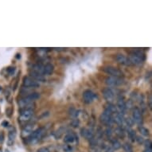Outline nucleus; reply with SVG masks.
<instances>
[{"label": "nucleus", "mask_w": 152, "mask_h": 152, "mask_svg": "<svg viewBox=\"0 0 152 152\" xmlns=\"http://www.w3.org/2000/svg\"><path fill=\"white\" fill-rule=\"evenodd\" d=\"M3 127H7L8 125V122H7V121H4V122L3 123Z\"/></svg>", "instance_id": "39"}, {"label": "nucleus", "mask_w": 152, "mask_h": 152, "mask_svg": "<svg viewBox=\"0 0 152 152\" xmlns=\"http://www.w3.org/2000/svg\"><path fill=\"white\" fill-rule=\"evenodd\" d=\"M104 110H107L108 112H110L112 113V115L113 114H115V112H117V109H116V107H115V105H113L112 103H108L106 104L105 106V109Z\"/></svg>", "instance_id": "20"}, {"label": "nucleus", "mask_w": 152, "mask_h": 152, "mask_svg": "<svg viewBox=\"0 0 152 152\" xmlns=\"http://www.w3.org/2000/svg\"><path fill=\"white\" fill-rule=\"evenodd\" d=\"M23 85L26 88H37L40 86L39 83L30 77H25L23 78Z\"/></svg>", "instance_id": "8"}, {"label": "nucleus", "mask_w": 152, "mask_h": 152, "mask_svg": "<svg viewBox=\"0 0 152 152\" xmlns=\"http://www.w3.org/2000/svg\"><path fill=\"white\" fill-rule=\"evenodd\" d=\"M143 152H152V149H145Z\"/></svg>", "instance_id": "40"}, {"label": "nucleus", "mask_w": 152, "mask_h": 152, "mask_svg": "<svg viewBox=\"0 0 152 152\" xmlns=\"http://www.w3.org/2000/svg\"><path fill=\"white\" fill-rule=\"evenodd\" d=\"M104 71L106 73L111 75V77H121L123 76V72L118 68L114 66H106L104 68Z\"/></svg>", "instance_id": "5"}, {"label": "nucleus", "mask_w": 152, "mask_h": 152, "mask_svg": "<svg viewBox=\"0 0 152 152\" xmlns=\"http://www.w3.org/2000/svg\"><path fill=\"white\" fill-rule=\"evenodd\" d=\"M63 148L65 152H72V147L70 145H65Z\"/></svg>", "instance_id": "33"}, {"label": "nucleus", "mask_w": 152, "mask_h": 152, "mask_svg": "<svg viewBox=\"0 0 152 152\" xmlns=\"http://www.w3.org/2000/svg\"><path fill=\"white\" fill-rule=\"evenodd\" d=\"M100 120L103 124L108 126V127L112 126V124L114 123L113 122V118H112V114L107 110H104V112L100 115Z\"/></svg>", "instance_id": "3"}, {"label": "nucleus", "mask_w": 152, "mask_h": 152, "mask_svg": "<svg viewBox=\"0 0 152 152\" xmlns=\"http://www.w3.org/2000/svg\"><path fill=\"white\" fill-rule=\"evenodd\" d=\"M139 131H140V134L141 135H142L143 136H148L149 135V131H148V129H147L146 127H139Z\"/></svg>", "instance_id": "27"}, {"label": "nucleus", "mask_w": 152, "mask_h": 152, "mask_svg": "<svg viewBox=\"0 0 152 152\" xmlns=\"http://www.w3.org/2000/svg\"><path fill=\"white\" fill-rule=\"evenodd\" d=\"M128 58H129V60L130 61H131V63H132V65H142V62L144 61L142 58H140V56H138V55L134 52L130 55V57Z\"/></svg>", "instance_id": "11"}, {"label": "nucleus", "mask_w": 152, "mask_h": 152, "mask_svg": "<svg viewBox=\"0 0 152 152\" xmlns=\"http://www.w3.org/2000/svg\"><path fill=\"white\" fill-rule=\"evenodd\" d=\"M121 147H122V145H121V143H120L119 140H115V139L112 140V147L114 151L115 150H119Z\"/></svg>", "instance_id": "25"}, {"label": "nucleus", "mask_w": 152, "mask_h": 152, "mask_svg": "<svg viewBox=\"0 0 152 152\" xmlns=\"http://www.w3.org/2000/svg\"><path fill=\"white\" fill-rule=\"evenodd\" d=\"M75 135L72 134V133H68L67 135L65 136V139H64V141H65L66 143H72L75 141Z\"/></svg>", "instance_id": "21"}, {"label": "nucleus", "mask_w": 152, "mask_h": 152, "mask_svg": "<svg viewBox=\"0 0 152 152\" xmlns=\"http://www.w3.org/2000/svg\"><path fill=\"white\" fill-rule=\"evenodd\" d=\"M34 124H27L24 126L22 131V137L28 138L30 135V134L34 131Z\"/></svg>", "instance_id": "9"}, {"label": "nucleus", "mask_w": 152, "mask_h": 152, "mask_svg": "<svg viewBox=\"0 0 152 152\" xmlns=\"http://www.w3.org/2000/svg\"><path fill=\"white\" fill-rule=\"evenodd\" d=\"M105 152H114V150L112 149V147H107L106 148V151Z\"/></svg>", "instance_id": "38"}, {"label": "nucleus", "mask_w": 152, "mask_h": 152, "mask_svg": "<svg viewBox=\"0 0 152 152\" xmlns=\"http://www.w3.org/2000/svg\"><path fill=\"white\" fill-rule=\"evenodd\" d=\"M96 95L91 90H85L83 93V100L86 104H91L94 100Z\"/></svg>", "instance_id": "10"}, {"label": "nucleus", "mask_w": 152, "mask_h": 152, "mask_svg": "<svg viewBox=\"0 0 152 152\" xmlns=\"http://www.w3.org/2000/svg\"><path fill=\"white\" fill-rule=\"evenodd\" d=\"M81 135L83 137L86 138L87 140H91L94 137V132L92 128H82L80 131Z\"/></svg>", "instance_id": "14"}, {"label": "nucleus", "mask_w": 152, "mask_h": 152, "mask_svg": "<svg viewBox=\"0 0 152 152\" xmlns=\"http://www.w3.org/2000/svg\"><path fill=\"white\" fill-rule=\"evenodd\" d=\"M30 77L31 78H33L34 80H35L36 81H45V79L44 77V76L42 74H39L36 72H34V71H30Z\"/></svg>", "instance_id": "16"}, {"label": "nucleus", "mask_w": 152, "mask_h": 152, "mask_svg": "<svg viewBox=\"0 0 152 152\" xmlns=\"http://www.w3.org/2000/svg\"><path fill=\"white\" fill-rule=\"evenodd\" d=\"M135 141L139 143V144H142V143H144V140H143V138L142 136H140V135H136V137H135Z\"/></svg>", "instance_id": "30"}, {"label": "nucleus", "mask_w": 152, "mask_h": 152, "mask_svg": "<svg viewBox=\"0 0 152 152\" xmlns=\"http://www.w3.org/2000/svg\"><path fill=\"white\" fill-rule=\"evenodd\" d=\"M43 68H44V65H42V64H35L32 66V71L43 75Z\"/></svg>", "instance_id": "19"}, {"label": "nucleus", "mask_w": 152, "mask_h": 152, "mask_svg": "<svg viewBox=\"0 0 152 152\" xmlns=\"http://www.w3.org/2000/svg\"><path fill=\"white\" fill-rule=\"evenodd\" d=\"M123 148L125 152H133V147L129 142H125L124 144L123 145Z\"/></svg>", "instance_id": "26"}, {"label": "nucleus", "mask_w": 152, "mask_h": 152, "mask_svg": "<svg viewBox=\"0 0 152 152\" xmlns=\"http://www.w3.org/2000/svg\"><path fill=\"white\" fill-rule=\"evenodd\" d=\"M124 80L121 77H107L105 79V84L109 87H115L122 85Z\"/></svg>", "instance_id": "4"}, {"label": "nucleus", "mask_w": 152, "mask_h": 152, "mask_svg": "<svg viewBox=\"0 0 152 152\" xmlns=\"http://www.w3.org/2000/svg\"><path fill=\"white\" fill-rule=\"evenodd\" d=\"M71 124H72V125L74 127H78V125H79V120H77V119H75V120H72V123H71Z\"/></svg>", "instance_id": "34"}, {"label": "nucleus", "mask_w": 152, "mask_h": 152, "mask_svg": "<svg viewBox=\"0 0 152 152\" xmlns=\"http://www.w3.org/2000/svg\"><path fill=\"white\" fill-rule=\"evenodd\" d=\"M37 152H50L46 147H41L40 149H38Z\"/></svg>", "instance_id": "35"}, {"label": "nucleus", "mask_w": 152, "mask_h": 152, "mask_svg": "<svg viewBox=\"0 0 152 152\" xmlns=\"http://www.w3.org/2000/svg\"><path fill=\"white\" fill-rule=\"evenodd\" d=\"M144 144H145V149H152V144L151 140H147L146 141H144Z\"/></svg>", "instance_id": "29"}, {"label": "nucleus", "mask_w": 152, "mask_h": 152, "mask_svg": "<svg viewBox=\"0 0 152 152\" xmlns=\"http://www.w3.org/2000/svg\"><path fill=\"white\" fill-rule=\"evenodd\" d=\"M53 69H54L53 65L52 64H50V63H48V64L44 65V68H43V75L52 74L53 72Z\"/></svg>", "instance_id": "17"}, {"label": "nucleus", "mask_w": 152, "mask_h": 152, "mask_svg": "<svg viewBox=\"0 0 152 152\" xmlns=\"http://www.w3.org/2000/svg\"><path fill=\"white\" fill-rule=\"evenodd\" d=\"M15 68H8V72L10 75H13L15 73Z\"/></svg>", "instance_id": "37"}, {"label": "nucleus", "mask_w": 152, "mask_h": 152, "mask_svg": "<svg viewBox=\"0 0 152 152\" xmlns=\"http://www.w3.org/2000/svg\"><path fill=\"white\" fill-rule=\"evenodd\" d=\"M112 134H113V131H112V127H107L104 132V135H106V137H107V139H111L112 136Z\"/></svg>", "instance_id": "28"}, {"label": "nucleus", "mask_w": 152, "mask_h": 152, "mask_svg": "<svg viewBox=\"0 0 152 152\" xmlns=\"http://www.w3.org/2000/svg\"><path fill=\"white\" fill-rule=\"evenodd\" d=\"M61 130H62V128H61V129H59L58 131H57V132H55L54 133V136L56 139H59V138L62 135L63 132L61 131Z\"/></svg>", "instance_id": "31"}, {"label": "nucleus", "mask_w": 152, "mask_h": 152, "mask_svg": "<svg viewBox=\"0 0 152 152\" xmlns=\"http://www.w3.org/2000/svg\"><path fill=\"white\" fill-rule=\"evenodd\" d=\"M115 135H117L118 137H120V138H124L125 136V130L124 128H123L122 127H116V129H115Z\"/></svg>", "instance_id": "22"}, {"label": "nucleus", "mask_w": 152, "mask_h": 152, "mask_svg": "<svg viewBox=\"0 0 152 152\" xmlns=\"http://www.w3.org/2000/svg\"><path fill=\"white\" fill-rule=\"evenodd\" d=\"M26 97H27L28 99H30V100H32V101H34V100H37L38 98L40 97V94L38 93V92H32L30 94H28L27 96H25Z\"/></svg>", "instance_id": "23"}, {"label": "nucleus", "mask_w": 152, "mask_h": 152, "mask_svg": "<svg viewBox=\"0 0 152 152\" xmlns=\"http://www.w3.org/2000/svg\"><path fill=\"white\" fill-rule=\"evenodd\" d=\"M0 90H1V87H0Z\"/></svg>", "instance_id": "41"}, {"label": "nucleus", "mask_w": 152, "mask_h": 152, "mask_svg": "<svg viewBox=\"0 0 152 152\" xmlns=\"http://www.w3.org/2000/svg\"><path fill=\"white\" fill-rule=\"evenodd\" d=\"M15 138H16V132L15 130H10L9 134H8V145L12 146L15 142Z\"/></svg>", "instance_id": "18"}, {"label": "nucleus", "mask_w": 152, "mask_h": 152, "mask_svg": "<svg viewBox=\"0 0 152 152\" xmlns=\"http://www.w3.org/2000/svg\"><path fill=\"white\" fill-rule=\"evenodd\" d=\"M4 140V133L3 132H0V143H2Z\"/></svg>", "instance_id": "36"}, {"label": "nucleus", "mask_w": 152, "mask_h": 152, "mask_svg": "<svg viewBox=\"0 0 152 152\" xmlns=\"http://www.w3.org/2000/svg\"><path fill=\"white\" fill-rule=\"evenodd\" d=\"M92 152H102V148L99 146H95L92 147Z\"/></svg>", "instance_id": "32"}, {"label": "nucleus", "mask_w": 152, "mask_h": 152, "mask_svg": "<svg viewBox=\"0 0 152 152\" xmlns=\"http://www.w3.org/2000/svg\"><path fill=\"white\" fill-rule=\"evenodd\" d=\"M132 120L136 124L140 125L142 123V112L140 111L139 107H134L132 111Z\"/></svg>", "instance_id": "6"}, {"label": "nucleus", "mask_w": 152, "mask_h": 152, "mask_svg": "<svg viewBox=\"0 0 152 152\" xmlns=\"http://www.w3.org/2000/svg\"><path fill=\"white\" fill-rule=\"evenodd\" d=\"M127 136L132 142H135V137H136V133L134 130L129 129L127 131Z\"/></svg>", "instance_id": "24"}, {"label": "nucleus", "mask_w": 152, "mask_h": 152, "mask_svg": "<svg viewBox=\"0 0 152 152\" xmlns=\"http://www.w3.org/2000/svg\"><path fill=\"white\" fill-rule=\"evenodd\" d=\"M115 59L117 61V62L120 63V65H126V66H130V65H132V63L130 61L129 58H127V57H125L124 54L119 53V54L116 55Z\"/></svg>", "instance_id": "12"}, {"label": "nucleus", "mask_w": 152, "mask_h": 152, "mask_svg": "<svg viewBox=\"0 0 152 152\" xmlns=\"http://www.w3.org/2000/svg\"><path fill=\"white\" fill-rule=\"evenodd\" d=\"M103 96L105 100H107V102L111 103L112 100H114L115 98V94H114V92L113 90L111 88H105L102 90Z\"/></svg>", "instance_id": "7"}, {"label": "nucleus", "mask_w": 152, "mask_h": 152, "mask_svg": "<svg viewBox=\"0 0 152 152\" xmlns=\"http://www.w3.org/2000/svg\"><path fill=\"white\" fill-rule=\"evenodd\" d=\"M45 129L44 127H39L34 130V132L30 134V135L28 138H26L27 142L29 144L34 145L35 143H37L42 140V138L43 137V135L45 134Z\"/></svg>", "instance_id": "1"}, {"label": "nucleus", "mask_w": 152, "mask_h": 152, "mask_svg": "<svg viewBox=\"0 0 152 152\" xmlns=\"http://www.w3.org/2000/svg\"><path fill=\"white\" fill-rule=\"evenodd\" d=\"M112 118H113V122L116 123L120 127H122V125L124 124V114L120 113V112H115V114L112 115Z\"/></svg>", "instance_id": "13"}, {"label": "nucleus", "mask_w": 152, "mask_h": 152, "mask_svg": "<svg viewBox=\"0 0 152 152\" xmlns=\"http://www.w3.org/2000/svg\"><path fill=\"white\" fill-rule=\"evenodd\" d=\"M20 115H19V121L22 124L26 123L31 120V118L34 115V109L32 108H25V109H20Z\"/></svg>", "instance_id": "2"}, {"label": "nucleus", "mask_w": 152, "mask_h": 152, "mask_svg": "<svg viewBox=\"0 0 152 152\" xmlns=\"http://www.w3.org/2000/svg\"><path fill=\"white\" fill-rule=\"evenodd\" d=\"M116 109L119 110L120 113H122L124 115L125 111L127 110V107H126V102L123 99H119L117 101V106H116Z\"/></svg>", "instance_id": "15"}]
</instances>
